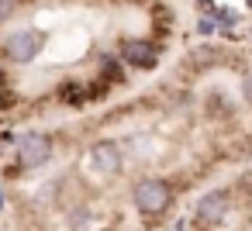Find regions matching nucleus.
Instances as JSON below:
<instances>
[{
    "instance_id": "1",
    "label": "nucleus",
    "mask_w": 252,
    "mask_h": 231,
    "mask_svg": "<svg viewBox=\"0 0 252 231\" xmlns=\"http://www.w3.org/2000/svg\"><path fill=\"white\" fill-rule=\"evenodd\" d=\"M131 203H135V210L142 217H159L173 203V186L166 179H159V176H145V179H138L131 186Z\"/></svg>"
},
{
    "instance_id": "2",
    "label": "nucleus",
    "mask_w": 252,
    "mask_h": 231,
    "mask_svg": "<svg viewBox=\"0 0 252 231\" xmlns=\"http://www.w3.org/2000/svg\"><path fill=\"white\" fill-rule=\"evenodd\" d=\"M45 49V35L38 28H18L4 38V56L18 66H28L38 59V52Z\"/></svg>"
},
{
    "instance_id": "3",
    "label": "nucleus",
    "mask_w": 252,
    "mask_h": 231,
    "mask_svg": "<svg viewBox=\"0 0 252 231\" xmlns=\"http://www.w3.org/2000/svg\"><path fill=\"white\" fill-rule=\"evenodd\" d=\"M228 210H231V197H228L224 190H211V193H204V197L197 200L193 221L204 224V228H221L224 217H228Z\"/></svg>"
},
{
    "instance_id": "4",
    "label": "nucleus",
    "mask_w": 252,
    "mask_h": 231,
    "mask_svg": "<svg viewBox=\"0 0 252 231\" xmlns=\"http://www.w3.org/2000/svg\"><path fill=\"white\" fill-rule=\"evenodd\" d=\"M52 159V138L49 135H25L18 142V162L21 169H42L45 162Z\"/></svg>"
},
{
    "instance_id": "5",
    "label": "nucleus",
    "mask_w": 252,
    "mask_h": 231,
    "mask_svg": "<svg viewBox=\"0 0 252 231\" xmlns=\"http://www.w3.org/2000/svg\"><path fill=\"white\" fill-rule=\"evenodd\" d=\"M118 56L131 69H156V62H159V49L149 38H125L121 49H118Z\"/></svg>"
},
{
    "instance_id": "6",
    "label": "nucleus",
    "mask_w": 252,
    "mask_h": 231,
    "mask_svg": "<svg viewBox=\"0 0 252 231\" xmlns=\"http://www.w3.org/2000/svg\"><path fill=\"white\" fill-rule=\"evenodd\" d=\"M121 166H125V155L114 142H97L90 148V169H97L100 176H114L121 173Z\"/></svg>"
},
{
    "instance_id": "7",
    "label": "nucleus",
    "mask_w": 252,
    "mask_h": 231,
    "mask_svg": "<svg viewBox=\"0 0 252 231\" xmlns=\"http://www.w3.org/2000/svg\"><path fill=\"white\" fill-rule=\"evenodd\" d=\"M214 18H218V31H224V35L238 25V14L235 11H224V7H214Z\"/></svg>"
},
{
    "instance_id": "8",
    "label": "nucleus",
    "mask_w": 252,
    "mask_h": 231,
    "mask_svg": "<svg viewBox=\"0 0 252 231\" xmlns=\"http://www.w3.org/2000/svg\"><path fill=\"white\" fill-rule=\"evenodd\" d=\"M197 35H204V38L218 35V18H214V11H207V14L197 18Z\"/></svg>"
},
{
    "instance_id": "9",
    "label": "nucleus",
    "mask_w": 252,
    "mask_h": 231,
    "mask_svg": "<svg viewBox=\"0 0 252 231\" xmlns=\"http://www.w3.org/2000/svg\"><path fill=\"white\" fill-rule=\"evenodd\" d=\"M14 11H18V0H0V25H4Z\"/></svg>"
},
{
    "instance_id": "10",
    "label": "nucleus",
    "mask_w": 252,
    "mask_h": 231,
    "mask_svg": "<svg viewBox=\"0 0 252 231\" xmlns=\"http://www.w3.org/2000/svg\"><path fill=\"white\" fill-rule=\"evenodd\" d=\"M242 97H245V100L252 104V73H249V76L242 80Z\"/></svg>"
},
{
    "instance_id": "11",
    "label": "nucleus",
    "mask_w": 252,
    "mask_h": 231,
    "mask_svg": "<svg viewBox=\"0 0 252 231\" xmlns=\"http://www.w3.org/2000/svg\"><path fill=\"white\" fill-rule=\"evenodd\" d=\"M193 4H200L204 11H214V0H193Z\"/></svg>"
},
{
    "instance_id": "12",
    "label": "nucleus",
    "mask_w": 252,
    "mask_h": 231,
    "mask_svg": "<svg viewBox=\"0 0 252 231\" xmlns=\"http://www.w3.org/2000/svg\"><path fill=\"white\" fill-rule=\"evenodd\" d=\"M121 4H142V0H121Z\"/></svg>"
},
{
    "instance_id": "13",
    "label": "nucleus",
    "mask_w": 252,
    "mask_h": 231,
    "mask_svg": "<svg viewBox=\"0 0 252 231\" xmlns=\"http://www.w3.org/2000/svg\"><path fill=\"white\" fill-rule=\"evenodd\" d=\"M0 83H4V66H0Z\"/></svg>"
},
{
    "instance_id": "14",
    "label": "nucleus",
    "mask_w": 252,
    "mask_h": 231,
    "mask_svg": "<svg viewBox=\"0 0 252 231\" xmlns=\"http://www.w3.org/2000/svg\"><path fill=\"white\" fill-rule=\"evenodd\" d=\"M245 7H249V11H252V0H245Z\"/></svg>"
},
{
    "instance_id": "15",
    "label": "nucleus",
    "mask_w": 252,
    "mask_h": 231,
    "mask_svg": "<svg viewBox=\"0 0 252 231\" xmlns=\"http://www.w3.org/2000/svg\"><path fill=\"white\" fill-rule=\"evenodd\" d=\"M0 207H4V193H0Z\"/></svg>"
},
{
    "instance_id": "16",
    "label": "nucleus",
    "mask_w": 252,
    "mask_h": 231,
    "mask_svg": "<svg viewBox=\"0 0 252 231\" xmlns=\"http://www.w3.org/2000/svg\"><path fill=\"white\" fill-rule=\"evenodd\" d=\"M249 38H252V35H249Z\"/></svg>"
}]
</instances>
